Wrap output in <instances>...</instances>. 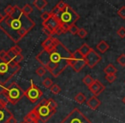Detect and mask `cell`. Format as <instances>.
I'll return each instance as SVG.
<instances>
[{
	"instance_id": "6da1fadb",
	"label": "cell",
	"mask_w": 125,
	"mask_h": 123,
	"mask_svg": "<svg viewBox=\"0 0 125 123\" xmlns=\"http://www.w3.org/2000/svg\"><path fill=\"white\" fill-rule=\"evenodd\" d=\"M43 50L36 56V60L54 78H57L69 66L71 52L57 38L47 37L41 44Z\"/></svg>"
},
{
	"instance_id": "7a4b0ae2",
	"label": "cell",
	"mask_w": 125,
	"mask_h": 123,
	"mask_svg": "<svg viewBox=\"0 0 125 123\" xmlns=\"http://www.w3.org/2000/svg\"><path fill=\"white\" fill-rule=\"evenodd\" d=\"M34 27V21L25 15L18 5H14L13 12L9 16H4L0 22V29L16 44L22 39Z\"/></svg>"
},
{
	"instance_id": "3957f363",
	"label": "cell",
	"mask_w": 125,
	"mask_h": 123,
	"mask_svg": "<svg viewBox=\"0 0 125 123\" xmlns=\"http://www.w3.org/2000/svg\"><path fill=\"white\" fill-rule=\"evenodd\" d=\"M57 108V104L54 99L44 98L35 106L33 110L30 111V113L40 122L45 123L56 114Z\"/></svg>"
},
{
	"instance_id": "277c9868",
	"label": "cell",
	"mask_w": 125,
	"mask_h": 123,
	"mask_svg": "<svg viewBox=\"0 0 125 123\" xmlns=\"http://www.w3.org/2000/svg\"><path fill=\"white\" fill-rule=\"evenodd\" d=\"M21 70L20 64L16 63L14 60L9 62H0V85H6L18 72Z\"/></svg>"
},
{
	"instance_id": "5b68a950",
	"label": "cell",
	"mask_w": 125,
	"mask_h": 123,
	"mask_svg": "<svg viewBox=\"0 0 125 123\" xmlns=\"http://www.w3.org/2000/svg\"><path fill=\"white\" fill-rule=\"evenodd\" d=\"M3 91L6 94L9 102L11 104H16L23 97H25V91L16 82H12L7 87L3 86Z\"/></svg>"
},
{
	"instance_id": "8992f818",
	"label": "cell",
	"mask_w": 125,
	"mask_h": 123,
	"mask_svg": "<svg viewBox=\"0 0 125 123\" xmlns=\"http://www.w3.org/2000/svg\"><path fill=\"white\" fill-rule=\"evenodd\" d=\"M56 17L58 18L59 21L62 24H67L69 26L70 25L75 24L77 21L80 19V16L72 9V7H70V5H67V7L65 8L62 11H61L60 14Z\"/></svg>"
},
{
	"instance_id": "52a82bcc",
	"label": "cell",
	"mask_w": 125,
	"mask_h": 123,
	"mask_svg": "<svg viewBox=\"0 0 125 123\" xmlns=\"http://www.w3.org/2000/svg\"><path fill=\"white\" fill-rule=\"evenodd\" d=\"M60 123H92V121L78 108H75Z\"/></svg>"
},
{
	"instance_id": "ba28073f",
	"label": "cell",
	"mask_w": 125,
	"mask_h": 123,
	"mask_svg": "<svg viewBox=\"0 0 125 123\" xmlns=\"http://www.w3.org/2000/svg\"><path fill=\"white\" fill-rule=\"evenodd\" d=\"M69 65L71 67L74 71L79 73L83 69L84 67L87 66V63L85 57L81 54L78 50H76L74 53L71 54V57L69 60Z\"/></svg>"
},
{
	"instance_id": "9c48e42d",
	"label": "cell",
	"mask_w": 125,
	"mask_h": 123,
	"mask_svg": "<svg viewBox=\"0 0 125 123\" xmlns=\"http://www.w3.org/2000/svg\"><path fill=\"white\" fill-rule=\"evenodd\" d=\"M43 96V92L33 83V80L30 81V86L25 91V97H27L31 103H36Z\"/></svg>"
},
{
	"instance_id": "30bf717a",
	"label": "cell",
	"mask_w": 125,
	"mask_h": 123,
	"mask_svg": "<svg viewBox=\"0 0 125 123\" xmlns=\"http://www.w3.org/2000/svg\"><path fill=\"white\" fill-rule=\"evenodd\" d=\"M60 21H59L58 18L56 17L55 16L51 14V16L48 18L47 20L43 21L42 25H43V28H45V30L49 32L53 36L54 35V32L57 29V27L60 26Z\"/></svg>"
},
{
	"instance_id": "8fae6325",
	"label": "cell",
	"mask_w": 125,
	"mask_h": 123,
	"mask_svg": "<svg viewBox=\"0 0 125 123\" xmlns=\"http://www.w3.org/2000/svg\"><path fill=\"white\" fill-rule=\"evenodd\" d=\"M85 60H86V63H87V66L89 68H94L102 60V57H101L100 55H99L98 52H96L92 48L90 52L85 57Z\"/></svg>"
},
{
	"instance_id": "7c38bea8",
	"label": "cell",
	"mask_w": 125,
	"mask_h": 123,
	"mask_svg": "<svg viewBox=\"0 0 125 123\" xmlns=\"http://www.w3.org/2000/svg\"><path fill=\"white\" fill-rule=\"evenodd\" d=\"M88 89L90 90V92L94 94V96L97 97L99 94H101L105 89V86L99 81V80H95L94 82L88 87Z\"/></svg>"
},
{
	"instance_id": "4fadbf2b",
	"label": "cell",
	"mask_w": 125,
	"mask_h": 123,
	"mask_svg": "<svg viewBox=\"0 0 125 123\" xmlns=\"http://www.w3.org/2000/svg\"><path fill=\"white\" fill-rule=\"evenodd\" d=\"M13 114L7 109L6 106L0 104V123H8L9 119Z\"/></svg>"
},
{
	"instance_id": "5bb4252c",
	"label": "cell",
	"mask_w": 125,
	"mask_h": 123,
	"mask_svg": "<svg viewBox=\"0 0 125 123\" xmlns=\"http://www.w3.org/2000/svg\"><path fill=\"white\" fill-rule=\"evenodd\" d=\"M100 104H101L100 100H99L97 97H95V96L91 97L87 101V105L91 109H93V110L97 109L100 106Z\"/></svg>"
},
{
	"instance_id": "9a60e30c",
	"label": "cell",
	"mask_w": 125,
	"mask_h": 123,
	"mask_svg": "<svg viewBox=\"0 0 125 123\" xmlns=\"http://www.w3.org/2000/svg\"><path fill=\"white\" fill-rule=\"evenodd\" d=\"M96 48H97V50H99L100 53L103 54V53H105V52L109 50L110 45H108L104 40H101V41L96 45Z\"/></svg>"
},
{
	"instance_id": "2e32d148",
	"label": "cell",
	"mask_w": 125,
	"mask_h": 123,
	"mask_svg": "<svg viewBox=\"0 0 125 123\" xmlns=\"http://www.w3.org/2000/svg\"><path fill=\"white\" fill-rule=\"evenodd\" d=\"M48 3L45 0H34L33 2V5L39 10H43L47 6Z\"/></svg>"
},
{
	"instance_id": "e0dca14e",
	"label": "cell",
	"mask_w": 125,
	"mask_h": 123,
	"mask_svg": "<svg viewBox=\"0 0 125 123\" xmlns=\"http://www.w3.org/2000/svg\"><path fill=\"white\" fill-rule=\"evenodd\" d=\"M104 72L105 75H116V73L117 72V69H116V68L114 65L110 63L104 68Z\"/></svg>"
},
{
	"instance_id": "ac0fdd59",
	"label": "cell",
	"mask_w": 125,
	"mask_h": 123,
	"mask_svg": "<svg viewBox=\"0 0 125 123\" xmlns=\"http://www.w3.org/2000/svg\"><path fill=\"white\" fill-rule=\"evenodd\" d=\"M91 50H92V48H91V47L89 46L87 44H86V43H84L83 45H82V46H81L80 48L78 49V50L81 52V54H82V55L84 57H85L86 56H87V54L90 52Z\"/></svg>"
},
{
	"instance_id": "d6986e66",
	"label": "cell",
	"mask_w": 125,
	"mask_h": 123,
	"mask_svg": "<svg viewBox=\"0 0 125 123\" xmlns=\"http://www.w3.org/2000/svg\"><path fill=\"white\" fill-rule=\"evenodd\" d=\"M75 101L78 103L79 104H82L83 103L86 102V96L82 92H78L75 96Z\"/></svg>"
},
{
	"instance_id": "ffe728a7",
	"label": "cell",
	"mask_w": 125,
	"mask_h": 123,
	"mask_svg": "<svg viewBox=\"0 0 125 123\" xmlns=\"http://www.w3.org/2000/svg\"><path fill=\"white\" fill-rule=\"evenodd\" d=\"M9 99H8L6 94L4 93V92L2 90V92H0V104H2L4 106H7V104H9Z\"/></svg>"
},
{
	"instance_id": "44dd1931",
	"label": "cell",
	"mask_w": 125,
	"mask_h": 123,
	"mask_svg": "<svg viewBox=\"0 0 125 123\" xmlns=\"http://www.w3.org/2000/svg\"><path fill=\"white\" fill-rule=\"evenodd\" d=\"M94 80H94V79H93V77L91 76L90 75H86V76L82 79V82H83L84 85H86L87 87L90 86V85L94 82Z\"/></svg>"
},
{
	"instance_id": "7402d4cb",
	"label": "cell",
	"mask_w": 125,
	"mask_h": 123,
	"mask_svg": "<svg viewBox=\"0 0 125 123\" xmlns=\"http://www.w3.org/2000/svg\"><path fill=\"white\" fill-rule=\"evenodd\" d=\"M42 85L46 89H51V87L53 85V81H52V80L51 78L46 77V78H45L42 80Z\"/></svg>"
},
{
	"instance_id": "603a6c76",
	"label": "cell",
	"mask_w": 125,
	"mask_h": 123,
	"mask_svg": "<svg viewBox=\"0 0 125 123\" xmlns=\"http://www.w3.org/2000/svg\"><path fill=\"white\" fill-rule=\"evenodd\" d=\"M21 9H22L23 13H24L25 15H27V16H28V15L31 14V13L33 12V7H32L29 4H25V5L21 8Z\"/></svg>"
},
{
	"instance_id": "cb8c5ba5",
	"label": "cell",
	"mask_w": 125,
	"mask_h": 123,
	"mask_svg": "<svg viewBox=\"0 0 125 123\" xmlns=\"http://www.w3.org/2000/svg\"><path fill=\"white\" fill-rule=\"evenodd\" d=\"M0 60L2 62H9V61H10V59L7 56V51H5L4 50H0Z\"/></svg>"
},
{
	"instance_id": "d4e9b609",
	"label": "cell",
	"mask_w": 125,
	"mask_h": 123,
	"mask_svg": "<svg viewBox=\"0 0 125 123\" xmlns=\"http://www.w3.org/2000/svg\"><path fill=\"white\" fill-rule=\"evenodd\" d=\"M50 91L53 94H55V95H57V94H59L61 92L62 89H61V87L59 86L58 85H57V84H53V85H52V86L51 87Z\"/></svg>"
},
{
	"instance_id": "484cf974",
	"label": "cell",
	"mask_w": 125,
	"mask_h": 123,
	"mask_svg": "<svg viewBox=\"0 0 125 123\" xmlns=\"http://www.w3.org/2000/svg\"><path fill=\"white\" fill-rule=\"evenodd\" d=\"M78 31H79V28L75 24L70 25V28H69V32H70L72 35H77Z\"/></svg>"
},
{
	"instance_id": "4316f807",
	"label": "cell",
	"mask_w": 125,
	"mask_h": 123,
	"mask_svg": "<svg viewBox=\"0 0 125 123\" xmlns=\"http://www.w3.org/2000/svg\"><path fill=\"white\" fill-rule=\"evenodd\" d=\"M45 73H46V69H45V68H44V67H42V66L39 67V68L36 69V75H38L39 77L44 76V75H45Z\"/></svg>"
},
{
	"instance_id": "83f0119b",
	"label": "cell",
	"mask_w": 125,
	"mask_h": 123,
	"mask_svg": "<svg viewBox=\"0 0 125 123\" xmlns=\"http://www.w3.org/2000/svg\"><path fill=\"white\" fill-rule=\"evenodd\" d=\"M118 64H120L122 67H125V54H122L116 59Z\"/></svg>"
},
{
	"instance_id": "f1b7e54d",
	"label": "cell",
	"mask_w": 125,
	"mask_h": 123,
	"mask_svg": "<svg viewBox=\"0 0 125 123\" xmlns=\"http://www.w3.org/2000/svg\"><path fill=\"white\" fill-rule=\"evenodd\" d=\"M67 5H68L67 3L63 2V1H59V2L57 4V5H56V7H57L60 11H62L65 8L67 7Z\"/></svg>"
},
{
	"instance_id": "f546056e",
	"label": "cell",
	"mask_w": 125,
	"mask_h": 123,
	"mask_svg": "<svg viewBox=\"0 0 125 123\" xmlns=\"http://www.w3.org/2000/svg\"><path fill=\"white\" fill-rule=\"evenodd\" d=\"M77 35L79 36V38H85L87 35V32L86 31L84 28H79V31H78V33H77Z\"/></svg>"
},
{
	"instance_id": "4dcf8cb0",
	"label": "cell",
	"mask_w": 125,
	"mask_h": 123,
	"mask_svg": "<svg viewBox=\"0 0 125 123\" xmlns=\"http://www.w3.org/2000/svg\"><path fill=\"white\" fill-rule=\"evenodd\" d=\"M10 50H12L13 52H14L16 55H19V54H21V51H22V50H21V48L19 46V45H14V46H12L10 48Z\"/></svg>"
},
{
	"instance_id": "1f68e13d",
	"label": "cell",
	"mask_w": 125,
	"mask_h": 123,
	"mask_svg": "<svg viewBox=\"0 0 125 123\" xmlns=\"http://www.w3.org/2000/svg\"><path fill=\"white\" fill-rule=\"evenodd\" d=\"M116 75H105V80H107L109 83H113L116 80Z\"/></svg>"
},
{
	"instance_id": "d6a6232c",
	"label": "cell",
	"mask_w": 125,
	"mask_h": 123,
	"mask_svg": "<svg viewBox=\"0 0 125 123\" xmlns=\"http://www.w3.org/2000/svg\"><path fill=\"white\" fill-rule=\"evenodd\" d=\"M13 9H14V5H10L9 4L8 6H6V8L4 9V13H5V16H9L11 13L13 12Z\"/></svg>"
},
{
	"instance_id": "836d02e7",
	"label": "cell",
	"mask_w": 125,
	"mask_h": 123,
	"mask_svg": "<svg viewBox=\"0 0 125 123\" xmlns=\"http://www.w3.org/2000/svg\"><path fill=\"white\" fill-rule=\"evenodd\" d=\"M116 33H117V35L120 37V38H125V28H124V27H122V28H120L119 29L117 30Z\"/></svg>"
},
{
	"instance_id": "e575fe53",
	"label": "cell",
	"mask_w": 125,
	"mask_h": 123,
	"mask_svg": "<svg viewBox=\"0 0 125 123\" xmlns=\"http://www.w3.org/2000/svg\"><path fill=\"white\" fill-rule=\"evenodd\" d=\"M117 15L122 18V19H125V6L121 7L117 10Z\"/></svg>"
},
{
	"instance_id": "d590c367",
	"label": "cell",
	"mask_w": 125,
	"mask_h": 123,
	"mask_svg": "<svg viewBox=\"0 0 125 123\" xmlns=\"http://www.w3.org/2000/svg\"><path fill=\"white\" fill-rule=\"evenodd\" d=\"M51 16V12H48V11H45V12H43L41 14V16H40V17H41V19L44 21H45V20H47L49 17Z\"/></svg>"
},
{
	"instance_id": "8d00e7d4",
	"label": "cell",
	"mask_w": 125,
	"mask_h": 123,
	"mask_svg": "<svg viewBox=\"0 0 125 123\" xmlns=\"http://www.w3.org/2000/svg\"><path fill=\"white\" fill-rule=\"evenodd\" d=\"M22 60H23V55L22 54H19V55H17L14 59L15 62H16V63H18V64H20V63L22 62Z\"/></svg>"
},
{
	"instance_id": "74e56055",
	"label": "cell",
	"mask_w": 125,
	"mask_h": 123,
	"mask_svg": "<svg viewBox=\"0 0 125 123\" xmlns=\"http://www.w3.org/2000/svg\"><path fill=\"white\" fill-rule=\"evenodd\" d=\"M8 123H17V121H16V119L15 118V116L12 115L9 119V121H8Z\"/></svg>"
},
{
	"instance_id": "f35d334b",
	"label": "cell",
	"mask_w": 125,
	"mask_h": 123,
	"mask_svg": "<svg viewBox=\"0 0 125 123\" xmlns=\"http://www.w3.org/2000/svg\"><path fill=\"white\" fill-rule=\"evenodd\" d=\"M28 123H40V121H32V122H28Z\"/></svg>"
},
{
	"instance_id": "ab89813d",
	"label": "cell",
	"mask_w": 125,
	"mask_h": 123,
	"mask_svg": "<svg viewBox=\"0 0 125 123\" xmlns=\"http://www.w3.org/2000/svg\"><path fill=\"white\" fill-rule=\"evenodd\" d=\"M123 103L125 104V96H124V97H123Z\"/></svg>"
},
{
	"instance_id": "60d3db41",
	"label": "cell",
	"mask_w": 125,
	"mask_h": 123,
	"mask_svg": "<svg viewBox=\"0 0 125 123\" xmlns=\"http://www.w3.org/2000/svg\"><path fill=\"white\" fill-rule=\"evenodd\" d=\"M20 123H24V122H20Z\"/></svg>"
},
{
	"instance_id": "b9f144b4",
	"label": "cell",
	"mask_w": 125,
	"mask_h": 123,
	"mask_svg": "<svg viewBox=\"0 0 125 123\" xmlns=\"http://www.w3.org/2000/svg\"><path fill=\"white\" fill-rule=\"evenodd\" d=\"M0 62H1V60H0Z\"/></svg>"
},
{
	"instance_id": "7bdbcfd3",
	"label": "cell",
	"mask_w": 125,
	"mask_h": 123,
	"mask_svg": "<svg viewBox=\"0 0 125 123\" xmlns=\"http://www.w3.org/2000/svg\"><path fill=\"white\" fill-rule=\"evenodd\" d=\"M124 83H125V82H124Z\"/></svg>"
}]
</instances>
